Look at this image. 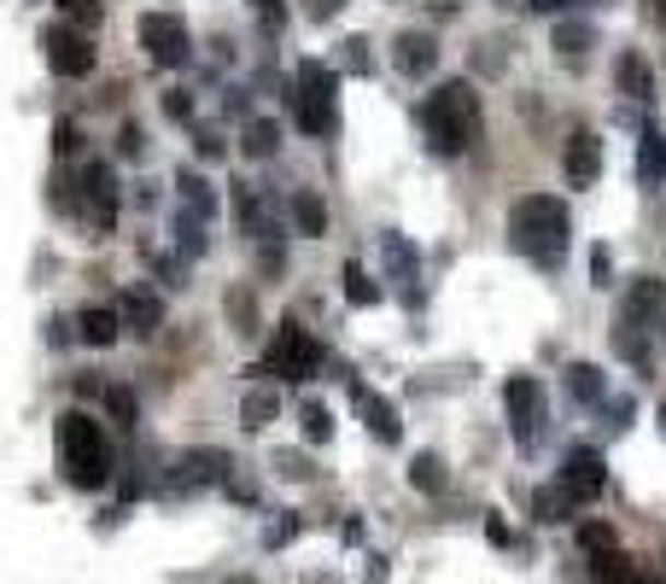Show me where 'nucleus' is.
<instances>
[{"instance_id": "6", "label": "nucleus", "mask_w": 666, "mask_h": 584, "mask_svg": "<svg viewBox=\"0 0 666 584\" xmlns=\"http://www.w3.org/2000/svg\"><path fill=\"white\" fill-rule=\"evenodd\" d=\"M42 47H47V65H54L59 77H89L94 59H100L94 42H89V30H71V24H47Z\"/></svg>"}, {"instance_id": "5", "label": "nucleus", "mask_w": 666, "mask_h": 584, "mask_svg": "<svg viewBox=\"0 0 666 584\" xmlns=\"http://www.w3.org/2000/svg\"><path fill=\"white\" fill-rule=\"evenodd\" d=\"M316 369H322V346L299 328V316H287V322H281V334H276V346L264 351V374H281V381H304V374H316Z\"/></svg>"}, {"instance_id": "32", "label": "nucleus", "mask_w": 666, "mask_h": 584, "mask_svg": "<svg viewBox=\"0 0 666 584\" xmlns=\"http://www.w3.org/2000/svg\"><path fill=\"white\" fill-rule=\"evenodd\" d=\"M346 299H351V304H363V311H369V304H381V287H374L363 269H351V264H346Z\"/></svg>"}, {"instance_id": "19", "label": "nucleus", "mask_w": 666, "mask_h": 584, "mask_svg": "<svg viewBox=\"0 0 666 584\" xmlns=\"http://www.w3.org/2000/svg\"><path fill=\"white\" fill-rule=\"evenodd\" d=\"M77 328H82V339H89V346H117V334H124V322H117V311H82L77 316Z\"/></svg>"}, {"instance_id": "29", "label": "nucleus", "mask_w": 666, "mask_h": 584, "mask_svg": "<svg viewBox=\"0 0 666 584\" xmlns=\"http://www.w3.org/2000/svg\"><path fill=\"white\" fill-rule=\"evenodd\" d=\"M409 486H416V491H427V497H433V491H444V462H439L433 451H421L416 462H409Z\"/></svg>"}, {"instance_id": "25", "label": "nucleus", "mask_w": 666, "mask_h": 584, "mask_svg": "<svg viewBox=\"0 0 666 584\" xmlns=\"http://www.w3.org/2000/svg\"><path fill=\"white\" fill-rule=\"evenodd\" d=\"M276 409H281V398H276L269 386L246 392V404H241V427H252V433H258V427H269V421H276Z\"/></svg>"}, {"instance_id": "22", "label": "nucleus", "mask_w": 666, "mask_h": 584, "mask_svg": "<svg viewBox=\"0 0 666 584\" xmlns=\"http://www.w3.org/2000/svg\"><path fill=\"white\" fill-rule=\"evenodd\" d=\"M573 509H579V503H573V497L561 491V486H544V491H533V514H538L544 526H561Z\"/></svg>"}, {"instance_id": "40", "label": "nucleus", "mask_w": 666, "mask_h": 584, "mask_svg": "<svg viewBox=\"0 0 666 584\" xmlns=\"http://www.w3.org/2000/svg\"><path fill=\"white\" fill-rule=\"evenodd\" d=\"M276 468H281V474H293V479H299V474H311V462H304V456H299V451H281V456H276Z\"/></svg>"}, {"instance_id": "21", "label": "nucleus", "mask_w": 666, "mask_h": 584, "mask_svg": "<svg viewBox=\"0 0 666 584\" xmlns=\"http://www.w3.org/2000/svg\"><path fill=\"white\" fill-rule=\"evenodd\" d=\"M293 222H299L304 240H322V234H328V205H322L316 194H299L293 199Z\"/></svg>"}, {"instance_id": "46", "label": "nucleus", "mask_w": 666, "mask_h": 584, "mask_svg": "<svg viewBox=\"0 0 666 584\" xmlns=\"http://www.w3.org/2000/svg\"><path fill=\"white\" fill-rule=\"evenodd\" d=\"M533 7H538V12H556V7H568V0H533Z\"/></svg>"}, {"instance_id": "14", "label": "nucleus", "mask_w": 666, "mask_h": 584, "mask_svg": "<svg viewBox=\"0 0 666 584\" xmlns=\"http://www.w3.org/2000/svg\"><path fill=\"white\" fill-rule=\"evenodd\" d=\"M351 398H357V404H363V416H369V433H374V439H386V444H392V439H398V433H404V421H398V409H392L386 398H374V392H369L363 381H351Z\"/></svg>"}, {"instance_id": "43", "label": "nucleus", "mask_w": 666, "mask_h": 584, "mask_svg": "<svg viewBox=\"0 0 666 584\" xmlns=\"http://www.w3.org/2000/svg\"><path fill=\"white\" fill-rule=\"evenodd\" d=\"M486 538H491V544H509V526L498 521V514H486Z\"/></svg>"}, {"instance_id": "35", "label": "nucleus", "mask_w": 666, "mask_h": 584, "mask_svg": "<svg viewBox=\"0 0 666 584\" xmlns=\"http://www.w3.org/2000/svg\"><path fill=\"white\" fill-rule=\"evenodd\" d=\"M106 404H112L117 427H135V392H129V386H112V392H106Z\"/></svg>"}, {"instance_id": "16", "label": "nucleus", "mask_w": 666, "mask_h": 584, "mask_svg": "<svg viewBox=\"0 0 666 584\" xmlns=\"http://www.w3.org/2000/svg\"><path fill=\"white\" fill-rule=\"evenodd\" d=\"M591 579L596 584H643L626 549H596V556H591Z\"/></svg>"}, {"instance_id": "13", "label": "nucleus", "mask_w": 666, "mask_h": 584, "mask_svg": "<svg viewBox=\"0 0 666 584\" xmlns=\"http://www.w3.org/2000/svg\"><path fill=\"white\" fill-rule=\"evenodd\" d=\"M392 59H398V71H404V77H433L439 42L427 36V30H409V36H398V47H392Z\"/></svg>"}, {"instance_id": "4", "label": "nucleus", "mask_w": 666, "mask_h": 584, "mask_svg": "<svg viewBox=\"0 0 666 584\" xmlns=\"http://www.w3.org/2000/svg\"><path fill=\"white\" fill-rule=\"evenodd\" d=\"M293 124L304 135H334L339 129V77L328 65L304 59L299 65V82H293Z\"/></svg>"}, {"instance_id": "33", "label": "nucleus", "mask_w": 666, "mask_h": 584, "mask_svg": "<svg viewBox=\"0 0 666 584\" xmlns=\"http://www.w3.org/2000/svg\"><path fill=\"white\" fill-rule=\"evenodd\" d=\"M54 152H59V159H77V152H82V129L71 124V117H59V124H54Z\"/></svg>"}, {"instance_id": "28", "label": "nucleus", "mask_w": 666, "mask_h": 584, "mask_svg": "<svg viewBox=\"0 0 666 584\" xmlns=\"http://www.w3.org/2000/svg\"><path fill=\"white\" fill-rule=\"evenodd\" d=\"M666 304V287L655 281V275H638V281H631V304H626V316L638 322L643 311H661Z\"/></svg>"}, {"instance_id": "7", "label": "nucleus", "mask_w": 666, "mask_h": 584, "mask_svg": "<svg viewBox=\"0 0 666 584\" xmlns=\"http://www.w3.org/2000/svg\"><path fill=\"white\" fill-rule=\"evenodd\" d=\"M608 486V462L596 444H573L568 456H561V491L573 497V503H591V497H603Z\"/></svg>"}, {"instance_id": "20", "label": "nucleus", "mask_w": 666, "mask_h": 584, "mask_svg": "<svg viewBox=\"0 0 666 584\" xmlns=\"http://www.w3.org/2000/svg\"><path fill=\"white\" fill-rule=\"evenodd\" d=\"M182 486H199V479H222L229 474V451H187L182 456Z\"/></svg>"}, {"instance_id": "12", "label": "nucleus", "mask_w": 666, "mask_h": 584, "mask_svg": "<svg viewBox=\"0 0 666 584\" xmlns=\"http://www.w3.org/2000/svg\"><path fill=\"white\" fill-rule=\"evenodd\" d=\"M561 170H568L573 187H591L596 176H603V141H596L591 129H579L568 141V159H561Z\"/></svg>"}, {"instance_id": "42", "label": "nucleus", "mask_w": 666, "mask_h": 584, "mask_svg": "<svg viewBox=\"0 0 666 584\" xmlns=\"http://www.w3.org/2000/svg\"><path fill=\"white\" fill-rule=\"evenodd\" d=\"M304 12H311V19H334L339 0H304Z\"/></svg>"}, {"instance_id": "9", "label": "nucleus", "mask_w": 666, "mask_h": 584, "mask_svg": "<svg viewBox=\"0 0 666 584\" xmlns=\"http://www.w3.org/2000/svg\"><path fill=\"white\" fill-rule=\"evenodd\" d=\"M141 47H147L152 65H187V54H194L187 24L170 19V12H147V19H141Z\"/></svg>"}, {"instance_id": "17", "label": "nucleus", "mask_w": 666, "mask_h": 584, "mask_svg": "<svg viewBox=\"0 0 666 584\" xmlns=\"http://www.w3.org/2000/svg\"><path fill=\"white\" fill-rule=\"evenodd\" d=\"M241 152H246V159H276V152H281V124H276V117H258V124H246Z\"/></svg>"}, {"instance_id": "38", "label": "nucleus", "mask_w": 666, "mask_h": 584, "mask_svg": "<svg viewBox=\"0 0 666 584\" xmlns=\"http://www.w3.org/2000/svg\"><path fill=\"white\" fill-rule=\"evenodd\" d=\"M147 152V135H141V124H124V159H141Z\"/></svg>"}, {"instance_id": "47", "label": "nucleus", "mask_w": 666, "mask_h": 584, "mask_svg": "<svg viewBox=\"0 0 666 584\" xmlns=\"http://www.w3.org/2000/svg\"><path fill=\"white\" fill-rule=\"evenodd\" d=\"M661 433H666V409H661Z\"/></svg>"}, {"instance_id": "39", "label": "nucleus", "mask_w": 666, "mask_h": 584, "mask_svg": "<svg viewBox=\"0 0 666 584\" xmlns=\"http://www.w3.org/2000/svg\"><path fill=\"white\" fill-rule=\"evenodd\" d=\"M252 7L264 12V24H269V30H281V24H287V7H281V0H252Z\"/></svg>"}, {"instance_id": "10", "label": "nucleus", "mask_w": 666, "mask_h": 584, "mask_svg": "<svg viewBox=\"0 0 666 584\" xmlns=\"http://www.w3.org/2000/svg\"><path fill=\"white\" fill-rule=\"evenodd\" d=\"M77 205L89 211L94 229H112V222H117V170L112 164H89V170H82Z\"/></svg>"}, {"instance_id": "27", "label": "nucleus", "mask_w": 666, "mask_h": 584, "mask_svg": "<svg viewBox=\"0 0 666 584\" xmlns=\"http://www.w3.org/2000/svg\"><path fill=\"white\" fill-rule=\"evenodd\" d=\"M568 392H573L579 404H603V392H608V386H603V369L573 363V369H568Z\"/></svg>"}, {"instance_id": "1", "label": "nucleus", "mask_w": 666, "mask_h": 584, "mask_svg": "<svg viewBox=\"0 0 666 584\" xmlns=\"http://www.w3.org/2000/svg\"><path fill=\"white\" fill-rule=\"evenodd\" d=\"M421 129H427V141H433V152H444V159H463V152L480 141V129H486L480 89H474L468 77H451L444 89L427 94Z\"/></svg>"}, {"instance_id": "23", "label": "nucleus", "mask_w": 666, "mask_h": 584, "mask_svg": "<svg viewBox=\"0 0 666 584\" xmlns=\"http://www.w3.org/2000/svg\"><path fill=\"white\" fill-rule=\"evenodd\" d=\"M638 176H643L649 187L666 182V135H655V129L643 135V147H638Z\"/></svg>"}, {"instance_id": "41", "label": "nucleus", "mask_w": 666, "mask_h": 584, "mask_svg": "<svg viewBox=\"0 0 666 584\" xmlns=\"http://www.w3.org/2000/svg\"><path fill=\"white\" fill-rule=\"evenodd\" d=\"M346 65H351V71H369V54H363V42H346Z\"/></svg>"}, {"instance_id": "11", "label": "nucleus", "mask_w": 666, "mask_h": 584, "mask_svg": "<svg viewBox=\"0 0 666 584\" xmlns=\"http://www.w3.org/2000/svg\"><path fill=\"white\" fill-rule=\"evenodd\" d=\"M117 322H124L129 334H141V339L159 334L164 328V299L152 287H124L117 292Z\"/></svg>"}, {"instance_id": "3", "label": "nucleus", "mask_w": 666, "mask_h": 584, "mask_svg": "<svg viewBox=\"0 0 666 584\" xmlns=\"http://www.w3.org/2000/svg\"><path fill=\"white\" fill-rule=\"evenodd\" d=\"M59 468L77 491H100L112 479V451H106V433L82 416V409H65L59 416Z\"/></svg>"}, {"instance_id": "2", "label": "nucleus", "mask_w": 666, "mask_h": 584, "mask_svg": "<svg viewBox=\"0 0 666 584\" xmlns=\"http://www.w3.org/2000/svg\"><path fill=\"white\" fill-rule=\"evenodd\" d=\"M509 240H515V252L526 264L538 269H561V257L573 246V217L568 205L556 194H526L515 199V211H509Z\"/></svg>"}, {"instance_id": "30", "label": "nucleus", "mask_w": 666, "mask_h": 584, "mask_svg": "<svg viewBox=\"0 0 666 584\" xmlns=\"http://www.w3.org/2000/svg\"><path fill=\"white\" fill-rule=\"evenodd\" d=\"M234 211H241V229L246 234H264V199H258V187L234 182Z\"/></svg>"}, {"instance_id": "26", "label": "nucleus", "mask_w": 666, "mask_h": 584, "mask_svg": "<svg viewBox=\"0 0 666 584\" xmlns=\"http://www.w3.org/2000/svg\"><path fill=\"white\" fill-rule=\"evenodd\" d=\"M550 42H556V54H561V59H579V54H591V47H596V30L568 19V24H556V36H550Z\"/></svg>"}, {"instance_id": "34", "label": "nucleus", "mask_w": 666, "mask_h": 584, "mask_svg": "<svg viewBox=\"0 0 666 584\" xmlns=\"http://www.w3.org/2000/svg\"><path fill=\"white\" fill-rule=\"evenodd\" d=\"M579 544H585L591 556H596V549H620V544H614V526H603V521H585V526H579Z\"/></svg>"}, {"instance_id": "15", "label": "nucleus", "mask_w": 666, "mask_h": 584, "mask_svg": "<svg viewBox=\"0 0 666 584\" xmlns=\"http://www.w3.org/2000/svg\"><path fill=\"white\" fill-rule=\"evenodd\" d=\"M614 82H620V94H631V100H655V71H649L643 54H620Z\"/></svg>"}, {"instance_id": "31", "label": "nucleus", "mask_w": 666, "mask_h": 584, "mask_svg": "<svg viewBox=\"0 0 666 584\" xmlns=\"http://www.w3.org/2000/svg\"><path fill=\"white\" fill-rule=\"evenodd\" d=\"M299 421H304V439H311V444H328V439H334V416H328V404L304 398V409H299Z\"/></svg>"}, {"instance_id": "24", "label": "nucleus", "mask_w": 666, "mask_h": 584, "mask_svg": "<svg viewBox=\"0 0 666 584\" xmlns=\"http://www.w3.org/2000/svg\"><path fill=\"white\" fill-rule=\"evenodd\" d=\"M229 322L234 334H258V292L252 287H229Z\"/></svg>"}, {"instance_id": "44", "label": "nucleus", "mask_w": 666, "mask_h": 584, "mask_svg": "<svg viewBox=\"0 0 666 584\" xmlns=\"http://www.w3.org/2000/svg\"><path fill=\"white\" fill-rule=\"evenodd\" d=\"M194 147L205 152V159H222V141H217V135H205V129H199V141H194Z\"/></svg>"}, {"instance_id": "18", "label": "nucleus", "mask_w": 666, "mask_h": 584, "mask_svg": "<svg viewBox=\"0 0 666 584\" xmlns=\"http://www.w3.org/2000/svg\"><path fill=\"white\" fill-rule=\"evenodd\" d=\"M182 217L199 222V229H211V217H217V199L199 176H182Z\"/></svg>"}, {"instance_id": "8", "label": "nucleus", "mask_w": 666, "mask_h": 584, "mask_svg": "<svg viewBox=\"0 0 666 584\" xmlns=\"http://www.w3.org/2000/svg\"><path fill=\"white\" fill-rule=\"evenodd\" d=\"M503 404H509V421H515V444L521 451H533L538 444V427H544V392L533 374H515V381L503 386Z\"/></svg>"}, {"instance_id": "37", "label": "nucleus", "mask_w": 666, "mask_h": 584, "mask_svg": "<svg viewBox=\"0 0 666 584\" xmlns=\"http://www.w3.org/2000/svg\"><path fill=\"white\" fill-rule=\"evenodd\" d=\"M164 112H170V117H182V124H187V117H194V100H187L182 89H170V94H164Z\"/></svg>"}, {"instance_id": "45", "label": "nucleus", "mask_w": 666, "mask_h": 584, "mask_svg": "<svg viewBox=\"0 0 666 584\" xmlns=\"http://www.w3.org/2000/svg\"><path fill=\"white\" fill-rule=\"evenodd\" d=\"M649 19H655V24L666 30V0H649Z\"/></svg>"}, {"instance_id": "36", "label": "nucleus", "mask_w": 666, "mask_h": 584, "mask_svg": "<svg viewBox=\"0 0 666 584\" xmlns=\"http://www.w3.org/2000/svg\"><path fill=\"white\" fill-rule=\"evenodd\" d=\"M65 12L77 19V30H94L100 24V0H65Z\"/></svg>"}]
</instances>
